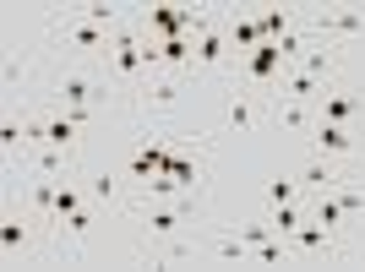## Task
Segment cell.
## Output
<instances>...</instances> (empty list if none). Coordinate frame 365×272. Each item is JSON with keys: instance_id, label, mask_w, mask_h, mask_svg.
<instances>
[{"instance_id": "obj_10", "label": "cell", "mask_w": 365, "mask_h": 272, "mask_svg": "<svg viewBox=\"0 0 365 272\" xmlns=\"http://www.w3.org/2000/svg\"><path fill=\"white\" fill-rule=\"evenodd\" d=\"M76 212H82V197H76V185H61V191H55V218H76Z\"/></svg>"}, {"instance_id": "obj_25", "label": "cell", "mask_w": 365, "mask_h": 272, "mask_svg": "<svg viewBox=\"0 0 365 272\" xmlns=\"http://www.w3.org/2000/svg\"><path fill=\"white\" fill-rule=\"evenodd\" d=\"M240 240H245V245H267V224H245Z\"/></svg>"}, {"instance_id": "obj_19", "label": "cell", "mask_w": 365, "mask_h": 272, "mask_svg": "<svg viewBox=\"0 0 365 272\" xmlns=\"http://www.w3.org/2000/svg\"><path fill=\"white\" fill-rule=\"evenodd\" d=\"M311 93H317V76L294 71V76H289V98H311Z\"/></svg>"}, {"instance_id": "obj_1", "label": "cell", "mask_w": 365, "mask_h": 272, "mask_svg": "<svg viewBox=\"0 0 365 272\" xmlns=\"http://www.w3.org/2000/svg\"><path fill=\"white\" fill-rule=\"evenodd\" d=\"M55 98H61L66 109H88V104H93V82H88V76H61Z\"/></svg>"}, {"instance_id": "obj_13", "label": "cell", "mask_w": 365, "mask_h": 272, "mask_svg": "<svg viewBox=\"0 0 365 272\" xmlns=\"http://www.w3.org/2000/svg\"><path fill=\"white\" fill-rule=\"evenodd\" d=\"M158 61L164 66H185L191 61V44H185V38H164V44H158Z\"/></svg>"}, {"instance_id": "obj_27", "label": "cell", "mask_w": 365, "mask_h": 272, "mask_svg": "<svg viewBox=\"0 0 365 272\" xmlns=\"http://www.w3.org/2000/svg\"><path fill=\"white\" fill-rule=\"evenodd\" d=\"M0 245H6V251H16V245H22V224H6V229H0Z\"/></svg>"}, {"instance_id": "obj_9", "label": "cell", "mask_w": 365, "mask_h": 272, "mask_svg": "<svg viewBox=\"0 0 365 272\" xmlns=\"http://www.w3.org/2000/svg\"><path fill=\"white\" fill-rule=\"evenodd\" d=\"M71 136H76V120H71V115L44 125V142H49V147H71Z\"/></svg>"}, {"instance_id": "obj_16", "label": "cell", "mask_w": 365, "mask_h": 272, "mask_svg": "<svg viewBox=\"0 0 365 272\" xmlns=\"http://www.w3.org/2000/svg\"><path fill=\"white\" fill-rule=\"evenodd\" d=\"M349 115H354V104H349V98H338V93H333V98H327V115H322V120L344 125V120H349Z\"/></svg>"}, {"instance_id": "obj_4", "label": "cell", "mask_w": 365, "mask_h": 272, "mask_svg": "<svg viewBox=\"0 0 365 272\" xmlns=\"http://www.w3.org/2000/svg\"><path fill=\"white\" fill-rule=\"evenodd\" d=\"M317 147H322V152H349V131H344V125H333V120H322V125H317Z\"/></svg>"}, {"instance_id": "obj_24", "label": "cell", "mask_w": 365, "mask_h": 272, "mask_svg": "<svg viewBox=\"0 0 365 272\" xmlns=\"http://www.w3.org/2000/svg\"><path fill=\"white\" fill-rule=\"evenodd\" d=\"M327 66H333V55H305V66H300V71H305V76H322Z\"/></svg>"}, {"instance_id": "obj_21", "label": "cell", "mask_w": 365, "mask_h": 272, "mask_svg": "<svg viewBox=\"0 0 365 272\" xmlns=\"http://www.w3.org/2000/svg\"><path fill=\"white\" fill-rule=\"evenodd\" d=\"M82 22H93V28H109V22H115V11H109V6H82Z\"/></svg>"}, {"instance_id": "obj_7", "label": "cell", "mask_w": 365, "mask_h": 272, "mask_svg": "<svg viewBox=\"0 0 365 272\" xmlns=\"http://www.w3.org/2000/svg\"><path fill=\"white\" fill-rule=\"evenodd\" d=\"M153 22H158V28H164L169 38H180V33L191 28V22H197V16H191V11H164V6H158V11H153Z\"/></svg>"}, {"instance_id": "obj_15", "label": "cell", "mask_w": 365, "mask_h": 272, "mask_svg": "<svg viewBox=\"0 0 365 272\" xmlns=\"http://www.w3.org/2000/svg\"><path fill=\"white\" fill-rule=\"evenodd\" d=\"M300 180H305V185H317V191H333V185H338V174H333V164H311V169L300 174Z\"/></svg>"}, {"instance_id": "obj_28", "label": "cell", "mask_w": 365, "mask_h": 272, "mask_svg": "<svg viewBox=\"0 0 365 272\" xmlns=\"http://www.w3.org/2000/svg\"><path fill=\"white\" fill-rule=\"evenodd\" d=\"M55 191H61V185H38V191H33V202H38V207H49V212H55Z\"/></svg>"}, {"instance_id": "obj_11", "label": "cell", "mask_w": 365, "mask_h": 272, "mask_svg": "<svg viewBox=\"0 0 365 272\" xmlns=\"http://www.w3.org/2000/svg\"><path fill=\"white\" fill-rule=\"evenodd\" d=\"M197 61L202 66H218V61H224V38H218V33H202V38H197Z\"/></svg>"}, {"instance_id": "obj_20", "label": "cell", "mask_w": 365, "mask_h": 272, "mask_svg": "<svg viewBox=\"0 0 365 272\" xmlns=\"http://www.w3.org/2000/svg\"><path fill=\"white\" fill-rule=\"evenodd\" d=\"M333 197H338V207H344V212H360L365 207V191H344V185H333Z\"/></svg>"}, {"instance_id": "obj_26", "label": "cell", "mask_w": 365, "mask_h": 272, "mask_svg": "<svg viewBox=\"0 0 365 272\" xmlns=\"http://www.w3.org/2000/svg\"><path fill=\"white\" fill-rule=\"evenodd\" d=\"M267 197H273L278 207H284V202H294V180H273V191H267Z\"/></svg>"}, {"instance_id": "obj_8", "label": "cell", "mask_w": 365, "mask_h": 272, "mask_svg": "<svg viewBox=\"0 0 365 272\" xmlns=\"http://www.w3.org/2000/svg\"><path fill=\"white\" fill-rule=\"evenodd\" d=\"M229 38H235V49H257V44H267V38H262V28L251 22V16H240V22L229 28Z\"/></svg>"}, {"instance_id": "obj_17", "label": "cell", "mask_w": 365, "mask_h": 272, "mask_svg": "<svg viewBox=\"0 0 365 272\" xmlns=\"http://www.w3.org/2000/svg\"><path fill=\"white\" fill-rule=\"evenodd\" d=\"M273 229H278V234H294V229H300V212H294V202H284V207H278Z\"/></svg>"}, {"instance_id": "obj_23", "label": "cell", "mask_w": 365, "mask_h": 272, "mask_svg": "<svg viewBox=\"0 0 365 272\" xmlns=\"http://www.w3.org/2000/svg\"><path fill=\"white\" fill-rule=\"evenodd\" d=\"M229 125H235V131H245V125H251V104H245V98H235V104H229Z\"/></svg>"}, {"instance_id": "obj_6", "label": "cell", "mask_w": 365, "mask_h": 272, "mask_svg": "<svg viewBox=\"0 0 365 272\" xmlns=\"http://www.w3.org/2000/svg\"><path fill=\"white\" fill-rule=\"evenodd\" d=\"M66 38H71L76 49H98L104 44V28H93V22H66Z\"/></svg>"}, {"instance_id": "obj_12", "label": "cell", "mask_w": 365, "mask_h": 272, "mask_svg": "<svg viewBox=\"0 0 365 272\" xmlns=\"http://www.w3.org/2000/svg\"><path fill=\"white\" fill-rule=\"evenodd\" d=\"M148 229H153V234H175V229H180V212H175V207H153Z\"/></svg>"}, {"instance_id": "obj_3", "label": "cell", "mask_w": 365, "mask_h": 272, "mask_svg": "<svg viewBox=\"0 0 365 272\" xmlns=\"http://www.w3.org/2000/svg\"><path fill=\"white\" fill-rule=\"evenodd\" d=\"M322 33H365V11H327Z\"/></svg>"}, {"instance_id": "obj_5", "label": "cell", "mask_w": 365, "mask_h": 272, "mask_svg": "<svg viewBox=\"0 0 365 272\" xmlns=\"http://www.w3.org/2000/svg\"><path fill=\"white\" fill-rule=\"evenodd\" d=\"M115 66H120V76H137L142 66H148V61H142V44H137V38H120V49H115Z\"/></svg>"}, {"instance_id": "obj_22", "label": "cell", "mask_w": 365, "mask_h": 272, "mask_svg": "<svg viewBox=\"0 0 365 272\" xmlns=\"http://www.w3.org/2000/svg\"><path fill=\"white\" fill-rule=\"evenodd\" d=\"M251 251H257L262 267H278V261H284V245H273V240H267V245H251Z\"/></svg>"}, {"instance_id": "obj_2", "label": "cell", "mask_w": 365, "mask_h": 272, "mask_svg": "<svg viewBox=\"0 0 365 272\" xmlns=\"http://www.w3.org/2000/svg\"><path fill=\"white\" fill-rule=\"evenodd\" d=\"M245 66H251V76H257V82H267V76H273L278 66H284V49H278V44H257Z\"/></svg>"}, {"instance_id": "obj_18", "label": "cell", "mask_w": 365, "mask_h": 272, "mask_svg": "<svg viewBox=\"0 0 365 272\" xmlns=\"http://www.w3.org/2000/svg\"><path fill=\"white\" fill-rule=\"evenodd\" d=\"M338 218H344V207H338V197L327 191V197H322V207H317V224H327V229H333Z\"/></svg>"}, {"instance_id": "obj_29", "label": "cell", "mask_w": 365, "mask_h": 272, "mask_svg": "<svg viewBox=\"0 0 365 272\" xmlns=\"http://www.w3.org/2000/svg\"><path fill=\"white\" fill-rule=\"evenodd\" d=\"M278 49H284V61H294V55H300V38H294V33H284V38H278Z\"/></svg>"}, {"instance_id": "obj_14", "label": "cell", "mask_w": 365, "mask_h": 272, "mask_svg": "<svg viewBox=\"0 0 365 272\" xmlns=\"http://www.w3.org/2000/svg\"><path fill=\"white\" fill-rule=\"evenodd\" d=\"M294 240H300V251H327V229L300 224V229H294Z\"/></svg>"}]
</instances>
